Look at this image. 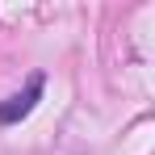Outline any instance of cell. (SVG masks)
<instances>
[{
	"label": "cell",
	"mask_w": 155,
	"mask_h": 155,
	"mask_svg": "<svg viewBox=\"0 0 155 155\" xmlns=\"http://www.w3.org/2000/svg\"><path fill=\"white\" fill-rule=\"evenodd\" d=\"M38 97H42V76H34L21 88V92H13L8 101H0V126H13V122H21L29 109L38 105Z\"/></svg>",
	"instance_id": "cell-1"
}]
</instances>
